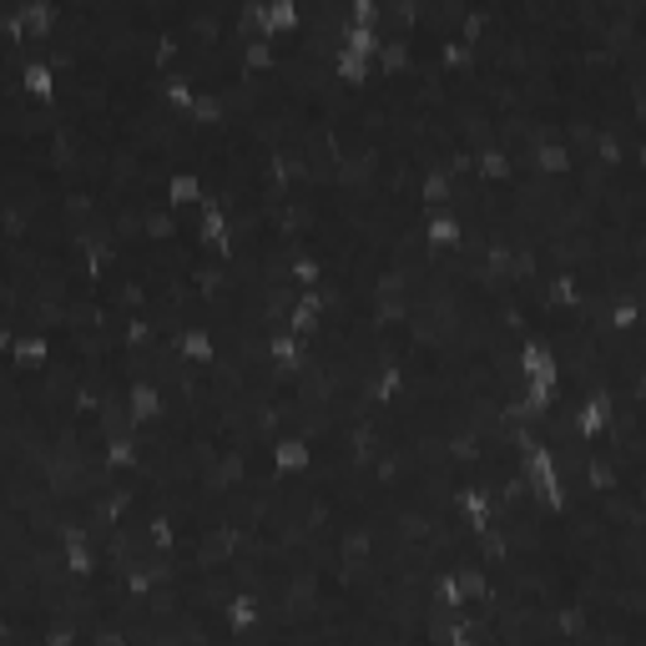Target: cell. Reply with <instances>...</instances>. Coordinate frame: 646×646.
<instances>
[{
  "instance_id": "30bf717a",
  "label": "cell",
  "mask_w": 646,
  "mask_h": 646,
  "mask_svg": "<svg viewBox=\"0 0 646 646\" xmlns=\"http://www.w3.org/2000/svg\"><path fill=\"white\" fill-rule=\"evenodd\" d=\"M425 243L440 253H454L460 243H465V222L454 218V212H429L425 218Z\"/></svg>"
},
{
  "instance_id": "8fae6325",
  "label": "cell",
  "mask_w": 646,
  "mask_h": 646,
  "mask_svg": "<svg viewBox=\"0 0 646 646\" xmlns=\"http://www.w3.org/2000/svg\"><path fill=\"white\" fill-rule=\"evenodd\" d=\"M237 36H243V31H237ZM273 66H278V41L273 36H243V71L268 76Z\"/></svg>"
},
{
  "instance_id": "8992f818",
  "label": "cell",
  "mask_w": 646,
  "mask_h": 646,
  "mask_svg": "<svg viewBox=\"0 0 646 646\" xmlns=\"http://www.w3.org/2000/svg\"><path fill=\"white\" fill-rule=\"evenodd\" d=\"M167 207H178V212H193V207L207 203V187L197 172H187V167H178V172H167V187H162Z\"/></svg>"
},
{
  "instance_id": "3957f363",
  "label": "cell",
  "mask_w": 646,
  "mask_h": 646,
  "mask_svg": "<svg viewBox=\"0 0 646 646\" xmlns=\"http://www.w3.org/2000/svg\"><path fill=\"white\" fill-rule=\"evenodd\" d=\"M571 429H576L581 440H601L606 429H611V394L606 389H586L576 404V414H571Z\"/></svg>"
},
{
  "instance_id": "277c9868",
  "label": "cell",
  "mask_w": 646,
  "mask_h": 646,
  "mask_svg": "<svg viewBox=\"0 0 646 646\" xmlns=\"http://www.w3.org/2000/svg\"><path fill=\"white\" fill-rule=\"evenodd\" d=\"M122 394H126V410H132V425H137V429L157 425V419L167 414V394L151 385V379H132Z\"/></svg>"
},
{
  "instance_id": "9c48e42d",
  "label": "cell",
  "mask_w": 646,
  "mask_h": 646,
  "mask_svg": "<svg viewBox=\"0 0 646 646\" xmlns=\"http://www.w3.org/2000/svg\"><path fill=\"white\" fill-rule=\"evenodd\" d=\"M21 15H26L31 41H51L56 26H61V0H21Z\"/></svg>"
},
{
  "instance_id": "ba28073f",
  "label": "cell",
  "mask_w": 646,
  "mask_h": 646,
  "mask_svg": "<svg viewBox=\"0 0 646 646\" xmlns=\"http://www.w3.org/2000/svg\"><path fill=\"white\" fill-rule=\"evenodd\" d=\"M268 358H273L278 369H303V358H308V339H298V333H289L283 324L278 329H268Z\"/></svg>"
},
{
  "instance_id": "6da1fadb",
  "label": "cell",
  "mask_w": 646,
  "mask_h": 646,
  "mask_svg": "<svg viewBox=\"0 0 646 646\" xmlns=\"http://www.w3.org/2000/svg\"><path fill=\"white\" fill-rule=\"evenodd\" d=\"M515 364H521L525 385H540V389H556V394H561V358H556V349H550V344L525 339L521 354H515Z\"/></svg>"
},
{
  "instance_id": "7c38bea8",
  "label": "cell",
  "mask_w": 646,
  "mask_h": 646,
  "mask_svg": "<svg viewBox=\"0 0 646 646\" xmlns=\"http://www.w3.org/2000/svg\"><path fill=\"white\" fill-rule=\"evenodd\" d=\"M162 101L178 111V117H187V111L197 107V82L187 76V71H167L162 76Z\"/></svg>"
},
{
  "instance_id": "4fadbf2b",
  "label": "cell",
  "mask_w": 646,
  "mask_h": 646,
  "mask_svg": "<svg viewBox=\"0 0 646 646\" xmlns=\"http://www.w3.org/2000/svg\"><path fill=\"white\" fill-rule=\"evenodd\" d=\"M303 31V5L298 0H268V36L283 41V36H298Z\"/></svg>"
},
{
  "instance_id": "9a60e30c",
  "label": "cell",
  "mask_w": 646,
  "mask_h": 646,
  "mask_svg": "<svg viewBox=\"0 0 646 646\" xmlns=\"http://www.w3.org/2000/svg\"><path fill=\"white\" fill-rule=\"evenodd\" d=\"M333 76H339L344 86H369L374 82V61H364V56H354V51L339 46V56H333Z\"/></svg>"
},
{
  "instance_id": "7a4b0ae2",
  "label": "cell",
  "mask_w": 646,
  "mask_h": 646,
  "mask_svg": "<svg viewBox=\"0 0 646 646\" xmlns=\"http://www.w3.org/2000/svg\"><path fill=\"white\" fill-rule=\"evenodd\" d=\"M21 86H26V97L36 101V107H51L56 97H61V76H56V66L46 61L41 51H21Z\"/></svg>"
},
{
  "instance_id": "52a82bcc",
  "label": "cell",
  "mask_w": 646,
  "mask_h": 646,
  "mask_svg": "<svg viewBox=\"0 0 646 646\" xmlns=\"http://www.w3.org/2000/svg\"><path fill=\"white\" fill-rule=\"evenodd\" d=\"M324 308H329V303H324V289L298 293V303L289 308V324H283V329L298 333V339H314L318 324H324Z\"/></svg>"
},
{
  "instance_id": "5bb4252c",
  "label": "cell",
  "mask_w": 646,
  "mask_h": 646,
  "mask_svg": "<svg viewBox=\"0 0 646 646\" xmlns=\"http://www.w3.org/2000/svg\"><path fill=\"white\" fill-rule=\"evenodd\" d=\"M289 283L298 293H308V289H324V263L314 258V253H303V248H293L289 253Z\"/></svg>"
},
{
  "instance_id": "5b68a950",
  "label": "cell",
  "mask_w": 646,
  "mask_h": 646,
  "mask_svg": "<svg viewBox=\"0 0 646 646\" xmlns=\"http://www.w3.org/2000/svg\"><path fill=\"white\" fill-rule=\"evenodd\" d=\"M51 358H56V344L46 339V333L21 329L15 333V344H11V354H5V364H15V369H46Z\"/></svg>"
},
{
  "instance_id": "2e32d148",
  "label": "cell",
  "mask_w": 646,
  "mask_h": 646,
  "mask_svg": "<svg viewBox=\"0 0 646 646\" xmlns=\"http://www.w3.org/2000/svg\"><path fill=\"white\" fill-rule=\"evenodd\" d=\"M379 46H385V36H379V31H369V26H354V21H349V26H344V51L364 56V61H379Z\"/></svg>"
}]
</instances>
